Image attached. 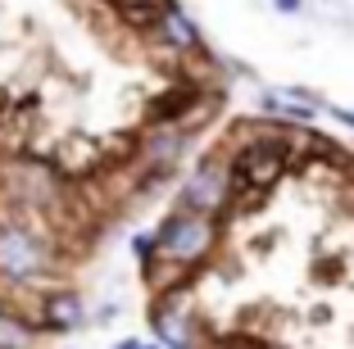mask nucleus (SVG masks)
<instances>
[{
	"label": "nucleus",
	"instance_id": "nucleus-1",
	"mask_svg": "<svg viewBox=\"0 0 354 349\" xmlns=\"http://www.w3.org/2000/svg\"><path fill=\"white\" fill-rule=\"evenodd\" d=\"M159 249H164L168 258H182V263H191V258H200L209 249V240H214V227L205 223V214H196V209H187V214H173L164 227H159Z\"/></svg>",
	"mask_w": 354,
	"mask_h": 349
},
{
	"label": "nucleus",
	"instance_id": "nucleus-2",
	"mask_svg": "<svg viewBox=\"0 0 354 349\" xmlns=\"http://www.w3.org/2000/svg\"><path fill=\"white\" fill-rule=\"evenodd\" d=\"M46 263L41 240L23 227H0V277L10 281H32Z\"/></svg>",
	"mask_w": 354,
	"mask_h": 349
},
{
	"label": "nucleus",
	"instance_id": "nucleus-3",
	"mask_svg": "<svg viewBox=\"0 0 354 349\" xmlns=\"http://www.w3.org/2000/svg\"><path fill=\"white\" fill-rule=\"evenodd\" d=\"M281 145H250V150L236 159V186H254V191H263V186H272L281 177Z\"/></svg>",
	"mask_w": 354,
	"mask_h": 349
},
{
	"label": "nucleus",
	"instance_id": "nucleus-4",
	"mask_svg": "<svg viewBox=\"0 0 354 349\" xmlns=\"http://www.w3.org/2000/svg\"><path fill=\"white\" fill-rule=\"evenodd\" d=\"M223 196H227V173H223V168H214V164H205L187 182V191H182L187 209H196V214H214V209L223 205Z\"/></svg>",
	"mask_w": 354,
	"mask_h": 349
},
{
	"label": "nucleus",
	"instance_id": "nucleus-5",
	"mask_svg": "<svg viewBox=\"0 0 354 349\" xmlns=\"http://www.w3.org/2000/svg\"><path fill=\"white\" fill-rule=\"evenodd\" d=\"M41 313H46V327H55V331L82 327V299L77 295H50Z\"/></svg>",
	"mask_w": 354,
	"mask_h": 349
},
{
	"label": "nucleus",
	"instance_id": "nucleus-6",
	"mask_svg": "<svg viewBox=\"0 0 354 349\" xmlns=\"http://www.w3.org/2000/svg\"><path fill=\"white\" fill-rule=\"evenodd\" d=\"M150 322H155V331L164 336L168 349H187L191 345L187 331H182V313H177V308H155V313H150Z\"/></svg>",
	"mask_w": 354,
	"mask_h": 349
},
{
	"label": "nucleus",
	"instance_id": "nucleus-7",
	"mask_svg": "<svg viewBox=\"0 0 354 349\" xmlns=\"http://www.w3.org/2000/svg\"><path fill=\"white\" fill-rule=\"evenodd\" d=\"M114 5H118V14H123L127 23H136V28L164 19V10H168V0H114Z\"/></svg>",
	"mask_w": 354,
	"mask_h": 349
},
{
	"label": "nucleus",
	"instance_id": "nucleus-8",
	"mask_svg": "<svg viewBox=\"0 0 354 349\" xmlns=\"http://www.w3.org/2000/svg\"><path fill=\"white\" fill-rule=\"evenodd\" d=\"M159 28H164V37L173 46H196V23H191L182 10H173V5L164 10V23H159Z\"/></svg>",
	"mask_w": 354,
	"mask_h": 349
},
{
	"label": "nucleus",
	"instance_id": "nucleus-9",
	"mask_svg": "<svg viewBox=\"0 0 354 349\" xmlns=\"http://www.w3.org/2000/svg\"><path fill=\"white\" fill-rule=\"evenodd\" d=\"M28 336H32V331L23 327V322L0 318V349H23V345H28Z\"/></svg>",
	"mask_w": 354,
	"mask_h": 349
},
{
	"label": "nucleus",
	"instance_id": "nucleus-10",
	"mask_svg": "<svg viewBox=\"0 0 354 349\" xmlns=\"http://www.w3.org/2000/svg\"><path fill=\"white\" fill-rule=\"evenodd\" d=\"M272 5H277L281 14H300V5H304V0H272Z\"/></svg>",
	"mask_w": 354,
	"mask_h": 349
},
{
	"label": "nucleus",
	"instance_id": "nucleus-11",
	"mask_svg": "<svg viewBox=\"0 0 354 349\" xmlns=\"http://www.w3.org/2000/svg\"><path fill=\"white\" fill-rule=\"evenodd\" d=\"M336 118H341V123H350V127H354V113H350V109H336Z\"/></svg>",
	"mask_w": 354,
	"mask_h": 349
},
{
	"label": "nucleus",
	"instance_id": "nucleus-12",
	"mask_svg": "<svg viewBox=\"0 0 354 349\" xmlns=\"http://www.w3.org/2000/svg\"><path fill=\"white\" fill-rule=\"evenodd\" d=\"M114 349H141V340H118Z\"/></svg>",
	"mask_w": 354,
	"mask_h": 349
},
{
	"label": "nucleus",
	"instance_id": "nucleus-13",
	"mask_svg": "<svg viewBox=\"0 0 354 349\" xmlns=\"http://www.w3.org/2000/svg\"><path fill=\"white\" fill-rule=\"evenodd\" d=\"M141 349H159V345H141Z\"/></svg>",
	"mask_w": 354,
	"mask_h": 349
}]
</instances>
